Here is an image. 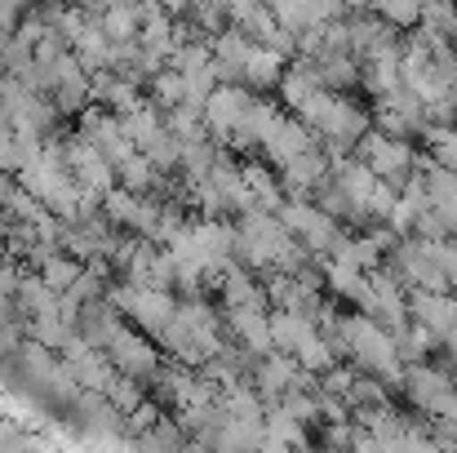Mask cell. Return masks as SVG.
<instances>
[{
    "instance_id": "6da1fadb",
    "label": "cell",
    "mask_w": 457,
    "mask_h": 453,
    "mask_svg": "<svg viewBox=\"0 0 457 453\" xmlns=\"http://www.w3.org/2000/svg\"><path fill=\"white\" fill-rule=\"evenodd\" d=\"M351 155H360L378 178H386L391 187H400L409 173H413V160H418V151L409 138H391V134H382L378 125H369L360 138H355V147Z\"/></svg>"
},
{
    "instance_id": "7a4b0ae2",
    "label": "cell",
    "mask_w": 457,
    "mask_h": 453,
    "mask_svg": "<svg viewBox=\"0 0 457 453\" xmlns=\"http://www.w3.org/2000/svg\"><path fill=\"white\" fill-rule=\"evenodd\" d=\"M409 320L427 324L445 342V333L457 324V298H449V289H409Z\"/></svg>"
},
{
    "instance_id": "3957f363",
    "label": "cell",
    "mask_w": 457,
    "mask_h": 453,
    "mask_svg": "<svg viewBox=\"0 0 457 453\" xmlns=\"http://www.w3.org/2000/svg\"><path fill=\"white\" fill-rule=\"evenodd\" d=\"M324 178H328V155H320L315 147H306L285 160V182H289V191L298 200H306V191H315Z\"/></svg>"
},
{
    "instance_id": "277c9868",
    "label": "cell",
    "mask_w": 457,
    "mask_h": 453,
    "mask_svg": "<svg viewBox=\"0 0 457 453\" xmlns=\"http://www.w3.org/2000/svg\"><path fill=\"white\" fill-rule=\"evenodd\" d=\"M271 347H280V351H298L306 338H315V320L306 315V311H276L271 320Z\"/></svg>"
},
{
    "instance_id": "5b68a950",
    "label": "cell",
    "mask_w": 457,
    "mask_h": 453,
    "mask_svg": "<svg viewBox=\"0 0 457 453\" xmlns=\"http://www.w3.org/2000/svg\"><path fill=\"white\" fill-rule=\"evenodd\" d=\"M262 143H267V151H271V160H280V164H285L289 155H298V151L315 147V138L306 134V121H280Z\"/></svg>"
},
{
    "instance_id": "8992f818",
    "label": "cell",
    "mask_w": 457,
    "mask_h": 453,
    "mask_svg": "<svg viewBox=\"0 0 457 453\" xmlns=\"http://www.w3.org/2000/svg\"><path fill=\"white\" fill-rule=\"evenodd\" d=\"M427 138V155L440 164V169H453L457 173V125H440V121H427L418 130Z\"/></svg>"
},
{
    "instance_id": "52a82bcc",
    "label": "cell",
    "mask_w": 457,
    "mask_h": 453,
    "mask_svg": "<svg viewBox=\"0 0 457 453\" xmlns=\"http://www.w3.org/2000/svg\"><path fill=\"white\" fill-rule=\"evenodd\" d=\"M249 107H253V103H249L240 89H222V94L209 98V116H213L222 130H236V125L249 116Z\"/></svg>"
},
{
    "instance_id": "ba28073f",
    "label": "cell",
    "mask_w": 457,
    "mask_h": 453,
    "mask_svg": "<svg viewBox=\"0 0 457 453\" xmlns=\"http://www.w3.org/2000/svg\"><path fill=\"white\" fill-rule=\"evenodd\" d=\"M245 76H249L253 85H280V76H285V54H276V49H249Z\"/></svg>"
},
{
    "instance_id": "9c48e42d",
    "label": "cell",
    "mask_w": 457,
    "mask_h": 453,
    "mask_svg": "<svg viewBox=\"0 0 457 453\" xmlns=\"http://www.w3.org/2000/svg\"><path fill=\"white\" fill-rule=\"evenodd\" d=\"M294 373H298V360H289V351H276V356L262 365V387H267L271 396H285L289 382H294Z\"/></svg>"
},
{
    "instance_id": "30bf717a",
    "label": "cell",
    "mask_w": 457,
    "mask_h": 453,
    "mask_svg": "<svg viewBox=\"0 0 457 453\" xmlns=\"http://www.w3.org/2000/svg\"><path fill=\"white\" fill-rule=\"evenodd\" d=\"M369 9L382 13L386 22H395V27H418V13H422L418 0H369Z\"/></svg>"
},
{
    "instance_id": "8fae6325",
    "label": "cell",
    "mask_w": 457,
    "mask_h": 453,
    "mask_svg": "<svg viewBox=\"0 0 457 453\" xmlns=\"http://www.w3.org/2000/svg\"><path fill=\"white\" fill-rule=\"evenodd\" d=\"M249 182H253V191H258L267 205H280V191H276V182L267 178V169H262V164H249Z\"/></svg>"
}]
</instances>
